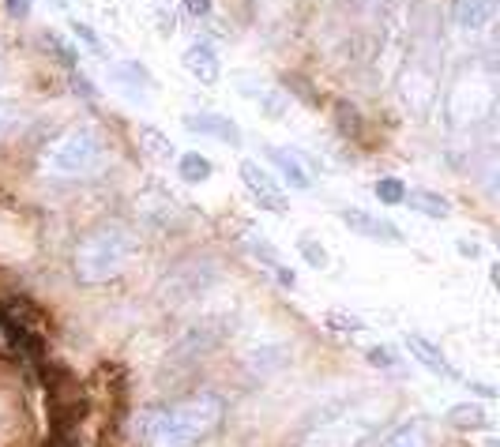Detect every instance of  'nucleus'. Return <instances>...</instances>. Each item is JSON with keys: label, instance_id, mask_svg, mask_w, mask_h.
Returning a JSON list of instances; mask_svg holds the SVG:
<instances>
[{"label": "nucleus", "instance_id": "f257e3e1", "mask_svg": "<svg viewBox=\"0 0 500 447\" xmlns=\"http://www.w3.org/2000/svg\"><path fill=\"white\" fill-rule=\"evenodd\" d=\"M223 418H226V398L215 391H199L174 406L139 413L136 433L147 447H199L207 436L218 433Z\"/></svg>", "mask_w": 500, "mask_h": 447}, {"label": "nucleus", "instance_id": "f03ea898", "mask_svg": "<svg viewBox=\"0 0 500 447\" xmlns=\"http://www.w3.org/2000/svg\"><path fill=\"white\" fill-rule=\"evenodd\" d=\"M38 166L57 181H90L105 169V139L95 124H72L45 143Z\"/></svg>", "mask_w": 500, "mask_h": 447}, {"label": "nucleus", "instance_id": "7ed1b4c3", "mask_svg": "<svg viewBox=\"0 0 500 447\" xmlns=\"http://www.w3.org/2000/svg\"><path fill=\"white\" fill-rule=\"evenodd\" d=\"M136 255V233L117 222L90 230L80 245H75V278L83 286H102L117 278Z\"/></svg>", "mask_w": 500, "mask_h": 447}, {"label": "nucleus", "instance_id": "20e7f679", "mask_svg": "<svg viewBox=\"0 0 500 447\" xmlns=\"http://www.w3.org/2000/svg\"><path fill=\"white\" fill-rule=\"evenodd\" d=\"M380 421H384V406H357L339 413V418L320 421L298 447H357L365 436L377 433Z\"/></svg>", "mask_w": 500, "mask_h": 447}, {"label": "nucleus", "instance_id": "39448f33", "mask_svg": "<svg viewBox=\"0 0 500 447\" xmlns=\"http://www.w3.org/2000/svg\"><path fill=\"white\" fill-rule=\"evenodd\" d=\"M238 173H241V181H245V188L253 192V200L263 207V211H271V215H286L290 211V200H286V192H283V184H278L268 169H263L260 162H253V158H245V162L238 166Z\"/></svg>", "mask_w": 500, "mask_h": 447}, {"label": "nucleus", "instance_id": "423d86ee", "mask_svg": "<svg viewBox=\"0 0 500 447\" xmlns=\"http://www.w3.org/2000/svg\"><path fill=\"white\" fill-rule=\"evenodd\" d=\"M339 218H342V226L357 237H369V241H380V245H402V230L395 226V222L369 215V211H362V207H342Z\"/></svg>", "mask_w": 500, "mask_h": 447}, {"label": "nucleus", "instance_id": "0eeeda50", "mask_svg": "<svg viewBox=\"0 0 500 447\" xmlns=\"http://www.w3.org/2000/svg\"><path fill=\"white\" fill-rule=\"evenodd\" d=\"M109 83H113L124 98H132V102H147L151 94L159 90L154 75L139 60H117L113 68H109Z\"/></svg>", "mask_w": 500, "mask_h": 447}, {"label": "nucleus", "instance_id": "6e6552de", "mask_svg": "<svg viewBox=\"0 0 500 447\" xmlns=\"http://www.w3.org/2000/svg\"><path fill=\"white\" fill-rule=\"evenodd\" d=\"M181 64H184V72H189L192 79H199L203 87H215L218 79H223V60H218L215 45L203 42V38H196L189 50L181 53Z\"/></svg>", "mask_w": 500, "mask_h": 447}, {"label": "nucleus", "instance_id": "1a4fd4ad", "mask_svg": "<svg viewBox=\"0 0 500 447\" xmlns=\"http://www.w3.org/2000/svg\"><path fill=\"white\" fill-rule=\"evenodd\" d=\"M181 124L189 128V132H196V136L230 143V147H241V128H238V121H230L223 114H207V109H203V114H184Z\"/></svg>", "mask_w": 500, "mask_h": 447}, {"label": "nucleus", "instance_id": "9d476101", "mask_svg": "<svg viewBox=\"0 0 500 447\" xmlns=\"http://www.w3.org/2000/svg\"><path fill=\"white\" fill-rule=\"evenodd\" d=\"M436 443V436H433V421L429 418H406V421H399L392 433H384V440H380V447H433Z\"/></svg>", "mask_w": 500, "mask_h": 447}, {"label": "nucleus", "instance_id": "9b49d317", "mask_svg": "<svg viewBox=\"0 0 500 447\" xmlns=\"http://www.w3.org/2000/svg\"><path fill=\"white\" fill-rule=\"evenodd\" d=\"M402 346L410 349V357H418L421 365H426L429 372H436V376H448V380H463L459 372H456V365H451L448 357H444V349L441 346H433L426 334H406L402 339Z\"/></svg>", "mask_w": 500, "mask_h": 447}, {"label": "nucleus", "instance_id": "f8f14e48", "mask_svg": "<svg viewBox=\"0 0 500 447\" xmlns=\"http://www.w3.org/2000/svg\"><path fill=\"white\" fill-rule=\"evenodd\" d=\"M500 0H451V20L463 30H486L496 20Z\"/></svg>", "mask_w": 500, "mask_h": 447}, {"label": "nucleus", "instance_id": "ddd939ff", "mask_svg": "<svg viewBox=\"0 0 500 447\" xmlns=\"http://www.w3.org/2000/svg\"><path fill=\"white\" fill-rule=\"evenodd\" d=\"M263 154H268V162L278 169V177H283L293 192H305L312 184V177L305 173V166L298 162V154L286 151V147H263Z\"/></svg>", "mask_w": 500, "mask_h": 447}, {"label": "nucleus", "instance_id": "4468645a", "mask_svg": "<svg viewBox=\"0 0 500 447\" xmlns=\"http://www.w3.org/2000/svg\"><path fill=\"white\" fill-rule=\"evenodd\" d=\"M402 203L418 215H429V218H448L451 215V203L441 196V192H429V188H406Z\"/></svg>", "mask_w": 500, "mask_h": 447}, {"label": "nucleus", "instance_id": "2eb2a0df", "mask_svg": "<svg viewBox=\"0 0 500 447\" xmlns=\"http://www.w3.org/2000/svg\"><path fill=\"white\" fill-rule=\"evenodd\" d=\"M139 147H144V154L151 158V162H174L177 158L174 139L162 136L159 128H151V124H139Z\"/></svg>", "mask_w": 500, "mask_h": 447}, {"label": "nucleus", "instance_id": "dca6fc26", "mask_svg": "<svg viewBox=\"0 0 500 447\" xmlns=\"http://www.w3.org/2000/svg\"><path fill=\"white\" fill-rule=\"evenodd\" d=\"M177 173H181V181H189V184H203L215 173L211 166V158H203L199 151H189V154H181L177 158Z\"/></svg>", "mask_w": 500, "mask_h": 447}, {"label": "nucleus", "instance_id": "f3484780", "mask_svg": "<svg viewBox=\"0 0 500 447\" xmlns=\"http://www.w3.org/2000/svg\"><path fill=\"white\" fill-rule=\"evenodd\" d=\"M448 425H456V428H489V413L478 403H463V406L448 410Z\"/></svg>", "mask_w": 500, "mask_h": 447}, {"label": "nucleus", "instance_id": "a211bd4d", "mask_svg": "<svg viewBox=\"0 0 500 447\" xmlns=\"http://www.w3.org/2000/svg\"><path fill=\"white\" fill-rule=\"evenodd\" d=\"M298 252L305 255V263L316 267V271H324L327 263H332V260H327V248L320 241H312V237H298Z\"/></svg>", "mask_w": 500, "mask_h": 447}, {"label": "nucleus", "instance_id": "6ab92c4d", "mask_svg": "<svg viewBox=\"0 0 500 447\" xmlns=\"http://www.w3.org/2000/svg\"><path fill=\"white\" fill-rule=\"evenodd\" d=\"M402 196H406V184H402L399 177H380V181H377V200H380V203L395 207V203H402Z\"/></svg>", "mask_w": 500, "mask_h": 447}, {"label": "nucleus", "instance_id": "aec40b11", "mask_svg": "<svg viewBox=\"0 0 500 447\" xmlns=\"http://www.w3.org/2000/svg\"><path fill=\"white\" fill-rule=\"evenodd\" d=\"M68 27H72V35H75V38H80V42L87 45V50H90V53H98V57L105 53V50H102V38L95 35V27H90V23H80V20H72Z\"/></svg>", "mask_w": 500, "mask_h": 447}, {"label": "nucleus", "instance_id": "412c9836", "mask_svg": "<svg viewBox=\"0 0 500 447\" xmlns=\"http://www.w3.org/2000/svg\"><path fill=\"white\" fill-rule=\"evenodd\" d=\"M324 324H327V327H335V331H362V327H365L362 319H357V316H347V312H327V316H324Z\"/></svg>", "mask_w": 500, "mask_h": 447}, {"label": "nucleus", "instance_id": "4be33fe9", "mask_svg": "<svg viewBox=\"0 0 500 447\" xmlns=\"http://www.w3.org/2000/svg\"><path fill=\"white\" fill-rule=\"evenodd\" d=\"M42 38L50 42V50H53V53H57L60 60H65V64H75V60H80V53H75V50H68V42L60 38V35H53V30H45Z\"/></svg>", "mask_w": 500, "mask_h": 447}, {"label": "nucleus", "instance_id": "5701e85b", "mask_svg": "<svg viewBox=\"0 0 500 447\" xmlns=\"http://www.w3.org/2000/svg\"><path fill=\"white\" fill-rule=\"evenodd\" d=\"M181 8H184V15H192V20H211L215 15V0H181Z\"/></svg>", "mask_w": 500, "mask_h": 447}, {"label": "nucleus", "instance_id": "b1692460", "mask_svg": "<svg viewBox=\"0 0 500 447\" xmlns=\"http://www.w3.org/2000/svg\"><path fill=\"white\" fill-rule=\"evenodd\" d=\"M369 361L377 365V369H395V365H399L392 349H384V346H372V349H369Z\"/></svg>", "mask_w": 500, "mask_h": 447}, {"label": "nucleus", "instance_id": "393cba45", "mask_svg": "<svg viewBox=\"0 0 500 447\" xmlns=\"http://www.w3.org/2000/svg\"><path fill=\"white\" fill-rule=\"evenodd\" d=\"M30 8H35V0H4V12L12 15V20H27Z\"/></svg>", "mask_w": 500, "mask_h": 447}, {"label": "nucleus", "instance_id": "a878e982", "mask_svg": "<svg viewBox=\"0 0 500 447\" xmlns=\"http://www.w3.org/2000/svg\"><path fill=\"white\" fill-rule=\"evenodd\" d=\"M263 114H268V117H283L286 114V109H283V94H263Z\"/></svg>", "mask_w": 500, "mask_h": 447}, {"label": "nucleus", "instance_id": "bb28decb", "mask_svg": "<svg viewBox=\"0 0 500 447\" xmlns=\"http://www.w3.org/2000/svg\"><path fill=\"white\" fill-rule=\"evenodd\" d=\"M72 87H75V90H80V94H83V98H95V87H90V83H87V79H83V72H75V75H72Z\"/></svg>", "mask_w": 500, "mask_h": 447}, {"label": "nucleus", "instance_id": "cd10ccee", "mask_svg": "<svg viewBox=\"0 0 500 447\" xmlns=\"http://www.w3.org/2000/svg\"><path fill=\"white\" fill-rule=\"evenodd\" d=\"M456 248L466 255V260H478V255H481V248H478L474 241H466V237H459V241H456Z\"/></svg>", "mask_w": 500, "mask_h": 447}, {"label": "nucleus", "instance_id": "c85d7f7f", "mask_svg": "<svg viewBox=\"0 0 500 447\" xmlns=\"http://www.w3.org/2000/svg\"><path fill=\"white\" fill-rule=\"evenodd\" d=\"M8 124H12V102L4 98V94H0V132H4Z\"/></svg>", "mask_w": 500, "mask_h": 447}, {"label": "nucleus", "instance_id": "c756f323", "mask_svg": "<svg viewBox=\"0 0 500 447\" xmlns=\"http://www.w3.org/2000/svg\"><path fill=\"white\" fill-rule=\"evenodd\" d=\"M53 4H57V8H65V0H53Z\"/></svg>", "mask_w": 500, "mask_h": 447}]
</instances>
